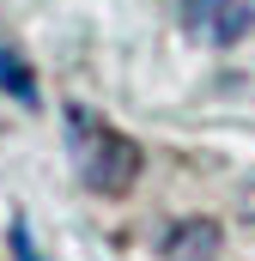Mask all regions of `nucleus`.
<instances>
[{"label":"nucleus","instance_id":"nucleus-1","mask_svg":"<svg viewBox=\"0 0 255 261\" xmlns=\"http://www.w3.org/2000/svg\"><path fill=\"white\" fill-rule=\"evenodd\" d=\"M67 152H73L79 182L97 189V195H128L134 176H140V146L128 134H116L104 116L79 110V103L67 110Z\"/></svg>","mask_w":255,"mask_h":261},{"label":"nucleus","instance_id":"nucleus-2","mask_svg":"<svg viewBox=\"0 0 255 261\" xmlns=\"http://www.w3.org/2000/svg\"><path fill=\"white\" fill-rule=\"evenodd\" d=\"M249 24H255V12L243 0H183V31L207 49H231Z\"/></svg>","mask_w":255,"mask_h":261},{"label":"nucleus","instance_id":"nucleus-3","mask_svg":"<svg viewBox=\"0 0 255 261\" xmlns=\"http://www.w3.org/2000/svg\"><path fill=\"white\" fill-rule=\"evenodd\" d=\"M219 249H225V237L213 219H183L164 237V261H219Z\"/></svg>","mask_w":255,"mask_h":261},{"label":"nucleus","instance_id":"nucleus-4","mask_svg":"<svg viewBox=\"0 0 255 261\" xmlns=\"http://www.w3.org/2000/svg\"><path fill=\"white\" fill-rule=\"evenodd\" d=\"M0 85H6L18 103H37V79H31V67L18 61L12 49H0Z\"/></svg>","mask_w":255,"mask_h":261},{"label":"nucleus","instance_id":"nucleus-5","mask_svg":"<svg viewBox=\"0 0 255 261\" xmlns=\"http://www.w3.org/2000/svg\"><path fill=\"white\" fill-rule=\"evenodd\" d=\"M6 237H12V255H18V261H49V255H37V243H31V231H24V225H12Z\"/></svg>","mask_w":255,"mask_h":261},{"label":"nucleus","instance_id":"nucleus-6","mask_svg":"<svg viewBox=\"0 0 255 261\" xmlns=\"http://www.w3.org/2000/svg\"><path fill=\"white\" fill-rule=\"evenodd\" d=\"M237 213H243V219H249V225H255V176H249V182H243V189H237Z\"/></svg>","mask_w":255,"mask_h":261}]
</instances>
